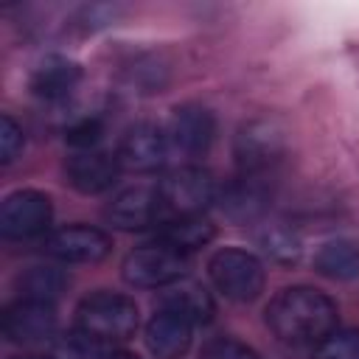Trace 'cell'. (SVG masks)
<instances>
[{
	"mask_svg": "<svg viewBox=\"0 0 359 359\" xmlns=\"http://www.w3.org/2000/svg\"><path fill=\"white\" fill-rule=\"evenodd\" d=\"M107 224L118 230H149L163 219V202L157 194V185H132L112 196V202L104 208Z\"/></svg>",
	"mask_w": 359,
	"mask_h": 359,
	"instance_id": "4fadbf2b",
	"label": "cell"
},
{
	"mask_svg": "<svg viewBox=\"0 0 359 359\" xmlns=\"http://www.w3.org/2000/svg\"><path fill=\"white\" fill-rule=\"evenodd\" d=\"M213 236H216V227L205 216H174V219H168L157 227L154 241L188 255V252H196V250L208 247L213 241Z\"/></svg>",
	"mask_w": 359,
	"mask_h": 359,
	"instance_id": "ac0fdd59",
	"label": "cell"
},
{
	"mask_svg": "<svg viewBox=\"0 0 359 359\" xmlns=\"http://www.w3.org/2000/svg\"><path fill=\"white\" fill-rule=\"evenodd\" d=\"M168 154H171V146H168L165 129L151 123V121L132 123L121 135L118 149H115V157H118L121 168L135 171V174H151V171L163 168Z\"/></svg>",
	"mask_w": 359,
	"mask_h": 359,
	"instance_id": "9c48e42d",
	"label": "cell"
},
{
	"mask_svg": "<svg viewBox=\"0 0 359 359\" xmlns=\"http://www.w3.org/2000/svg\"><path fill=\"white\" fill-rule=\"evenodd\" d=\"M269 199H272V191H269L266 177L238 174V171L233 180H227L219 188V196H216L222 213L236 224H250V222L261 219L269 210Z\"/></svg>",
	"mask_w": 359,
	"mask_h": 359,
	"instance_id": "7c38bea8",
	"label": "cell"
},
{
	"mask_svg": "<svg viewBox=\"0 0 359 359\" xmlns=\"http://www.w3.org/2000/svg\"><path fill=\"white\" fill-rule=\"evenodd\" d=\"M208 275L216 292L233 303H252L266 283V269L261 258L241 247H222L208 261Z\"/></svg>",
	"mask_w": 359,
	"mask_h": 359,
	"instance_id": "3957f363",
	"label": "cell"
},
{
	"mask_svg": "<svg viewBox=\"0 0 359 359\" xmlns=\"http://www.w3.org/2000/svg\"><path fill=\"white\" fill-rule=\"evenodd\" d=\"M104 137V121L98 115H84L79 121H73L65 132V143L73 151H87V149H98Z\"/></svg>",
	"mask_w": 359,
	"mask_h": 359,
	"instance_id": "603a6c76",
	"label": "cell"
},
{
	"mask_svg": "<svg viewBox=\"0 0 359 359\" xmlns=\"http://www.w3.org/2000/svg\"><path fill=\"white\" fill-rule=\"evenodd\" d=\"M286 154V132L272 118H252L238 126L233 140V157L238 174L266 177Z\"/></svg>",
	"mask_w": 359,
	"mask_h": 359,
	"instance_id": "277c9868",
	"label": "cell"
},
{
	"mask_svg": "<svg viewBox=\"0 0 359 359\" xmlns=\"http://www.w3.org/2000/svg\"><path fill=\"white\" fill-rule=\"evenodd\" d=\"M163 213L171 216H202L219 196L213 174L202 165H180L157 182Z\"/></svg>",
	"mask_w": 359,
	"mask_h": 359,
	"instance_id": "5b68a950",
	"label": "cell"
},
{
	"mask_svg": "<svg viewBox=\"0 0 359 359\" xmlns=\"http://www.w3.org/2000/svg\"><path fill=\"white\" fill-rule=\"evenodd\" d=\"M3 337L14 345H39L56 337V303L17 297L0 314Z\"/></svg>",
	"mask_w": 359,
	"mask_h": 359,
	"instance_id": "ba28073f",
	"label": "cell"
},
{
	"mask_svg": "<svg viewBox=\"0 0 359 359\" xmlns=\"http://www.w3.org/2000/svg\"><path fill=\"white\" fill-rule=\"evenodd\" d=\"M53 222L50 196L36 188L11 191L0 205V233L11 241H28L48 233Z\"/></svg>",
	"mask_w": 359,
	"mask_h": 359,
	"instance_id": "52a82bcc",
	"label": "cell"
},
{
	"mask_svg": "<svg viewBox=\"0 0 359 359\" xmlns=\"http://www.w3.org/2000/svg\"><path fill=\"white\" fill-rule=\"evenodd\" d=\"M22 146H25L22 126H20L8 112H3V115H0V163H3V165L14 163V160L20 157V151H22Z\"/></svg>",
	"mask_w": 359,
	"mask_h": 359,
	"instance_id": "484cf974",
	"label": "cell"
},
{
	"mask_svg": "<svg viewBox=\"0 0 359 359\" xmlns=\"http://www.w3.org/2000/svg\"><path fill=\"white\" fill-rule=\"evenodd\" d=\"M157 306L182 314V317L191 320L194 325H208V323L213 320V311H216L210 292H208L202 283L188 280V278H182V280H177L174 286H168V289L160 294V303H157Z\"/></svg>",
	"mask_w": 359,
	"mask_h": 359,
	"instance_id": "e0dca14e",
	"label": "cell"
},
{
	"mask_svg": "<svg viewBox=\"0 0 359 359\" xmlns=\"http://www.w3.org/2000/svg\"><path fill=\"white\" fill-rule=\"evenodd\" d=\"M11 359H50V356H39V353H20V356H11Z\"/></svg>",
	"mask_w": 359,
	"mask_h": 359,
	"instance_id": "83f0119b",
	"label": "cell"
},
{
	"mask_svg": "<svg viewBox=\"0 0 359 359\" xmlns=\"http://www.w3.org/2000/svg\"><path fill=\"white\" fill-rule=\"evenodd\" d=\"M81 81V67L79 62L67 59V56H45L34 73H31V93L42 101H50V104H59L65 98L73 95V90L79 87Z\"/></svg>",
	"mask_w": 359,
	"mask_h": 359,
	"instance_id": "2e32d148",
	"label": "cell"
},
{
	"mask_svg": "<svg viewBox=\"0 0 359 359\" xmlns=\"http://www.w3.org/2000/svg\"><path fill=\"white\" fill-rule=\"evenodd\" d=\"M163 129L171 151L182 157H205L216 137V118L202 104H180L171 109Z\"/></svg>",
	"mask_w": 359,
	"mask_h": 359,
	"instance_id": "30bf717a",
	"label": "cell"
},
{
	"mask_svg": "<svg viewBox=\"0 0 359 359\" xmlns=\"http://www.w3.org/2000/svg\"><path fill=\"white\" fill-rule=\"evenodd\" d=\"M121 163L112 151L104 149H87V151H73L65 160V180L73 191L95 196L109 191L118 177H121Z\"/></svg>",
	"mask_w": 359,
	"mask_h": 359,
	"instance_id": "5bb4252c",
	"label": "cell"
},
{
	"mask_svg": "<svg viewBox=\"0 0 359 359\" xmlns=\"http://www.w3.org/2000/svg\"><path fill=\"white\" fill-rule=\"evenodd\" d=\"M67 283H70L67 272L53 266V264H36V266H28L17 275L20 297L45 300V303H56L67 292Z\"/></svg>",
	"mask_w": 359,
	"mask_h": 359,
	"instance_id": "ffe728a7",
	"label": "cell"
},
{
	"mask_svg": "<svg viewBox=\"0 0 359 359\" xmlns=\"http://www.w3.org/2000/svg\"><path fill=\"white\" fill-rule=\"evenodd\" d=\"M194 323L182 314L157 306L146 323V348L154 359H182L194 339Z\"/></svg>",
	"mask_w": 359,
	"mask_h": 359,
	"instance_id": "9a60e30c",
	"label": "cell"
},
{
	"mask_svg": "<svg viewBox=\"0 0 359 359\" xmlns=\"http://www.w3.org/2000/svg\"><path fill=\"white\" fill-rule=\"evenodd\" d=\"M104 359H137V356H135V353H129V351H121V348H107Z\"/></svg>",
	"mask_w": 359,
	"mask_h": 359,
	"instance_id": "4316f807",
	"label": "cell"
},
{
	"mask_svg": "<svg viewBox=\"0 0 359 359\" xmlns=\"http://www.w3.org/2000/svg\"><path fill=\"white\" fill-rule=\"evenodd\" d=\"M121 275L129 286H137V289H168L188 275V255L160 241L143 244L123 258Z\"/></svg>",
	"mask_w": 359,
	"mask_h": 359,
	"instance_id": "8992f818",
	"label": "cell"
},
{
	"mask_svg": "<svg viewBox=\"0 0 359 359\" xmlns=\"http://www.w3.org/2000/svg\"><path fill=\"white\" fill-rule=\"evenodd\" d=\"M104 353L107 345L95 342L90 334H84L76 325L53 337V348H50V359H104Z\"/></svg>",
	"mask_w": 359,
	"mask_h": 359,
	"instance_id": "7402d4cb",
	"label": "cell"
},
{
	"mask_svg": "<svg viewBox=\"0 0 359 359\" xmlns=\"http://www.w3.org/2000/svg\"><path fill=\"white\" fill-rule=\"evenodd\" d=\"M202 359H261L247 342L236 337H213L202 345Z\"/></svg>",
	"mask_w": 359,
	"mask_h": 359,
	"instance_id": "d4e9b609",
	"label": "cell"
},
{
	"mask_svg": "<svg viewBox=\"0 0 359 359\" xmlns=\"http://www.w3.org/2000/svg\"><path fill=\"white\" fill-rule=\"evenodd\" d=\"M112 238L93 224H65L45 238V252L59 264H98L109 255Z\"/></svg>",
	"mask_w": 359,
	"mask_h": 359,
	"instance_id": "8fae6325",
	"label": "cell"
},
{
	"mask_svg": "<svg viewBox=\"0 0 359 359\" xmlns=\"http://www.w3.org/2000/svg\"><path fill=\"white\" fill-rule=\"evenodd\" d=\"M264 323L269 331L294 348H317L337 331L339 309L337 303L306 283L280 289L264 309Z\"/></svg>",
	"mask_w": 359,
	"mask_h": 359,
	"instance_id": "6da1fadb",
	"label": "cell"
},
{
	"mask_svg": "<svg viewBox=\"0 0 359 359\" xmlns=\"http://www.w3.org/2000/svg\"><path fill=\"white\" fill-rule=\"evenodd\" d=\"M314 269L331 280H356L359 278V241L331 238L314 252Z\"/></svg>",
	"mask_w": 359,
	"mask_h": 359,
	"instance_id": "d6986e66",
	"label": "cell"
},
{
	"mask_svg": "<svg viewBox=\"0 0 359 359\" xmlns=\"http://www.w3.org/2000/svg\"><path fill=\"white\" fill-rule=\"evenodd\" d=\"M255 244L261 247L264 255H269L275 264H283V266H294L300 261V255H303L300 236L283 222L261 224L255 230Z\"/></svg>",
	"mask_w": 359,
	"mask_h": 359,
	"instance_id": "44dd1931",
	"label": "cell"
},
{
	"mask_svg": "<svg viewBox=\"0 0 359 359\" xmlns=\"http://www.w3.org/2000/svg\"><path fill=\"white\" fill-rule=\"evenodd\" d=\"M314 359H359V328H337L317 345Z\"/></svg>",
	"mask_w": 359,
	"mask_h": 359,
	"instance_id": "cb8c5ba5",
	"label": "cell"
},
{
	"mask_svg": "<svg viewBox=\"0 0 359 359\" xmlns=\"http://www.w3.org/2000/svg\"><path fill=\"white\" fill-rule=\"evenodd\" d=\"M137 303L123 292L98 289L79 300L76 306V328L90 334L95 342L115 348L135 337L137 331Z\"/></svg>",
	"mask_w": 359,
	"mask_h": 359,
	"instance_id": "7a4b0ae2",
	"label": "cell"
}]
</instances>
